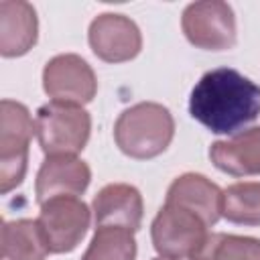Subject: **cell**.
Returning a JSON list of instances; mask_svg holds the SVG:
<instances>
[{
  "instance_id": "19",
  "label": "cell",
  "mask_w": 260,
  "mask_h": 260,
  "mask_svg": "<svg viewBox=\"0 0 260 260\" xmlns=\"http://www.w3.org/2000/svg\"><path fill=\"white\" fill-rule=\"evenodd\" d=\"M152 260H171V258H162V256H158V258H152Z\"/></svg>"
},
{
  "instance_id": "4",
  "label": "cell",
  "mask_w": 260,
  "mask_h": 260,
  "mask_svg": "<svg viewBox=\"0 0 260 260\" xmlns=\"http://www.w3.org/2000/svg\"><path fill=\"white\" fill-rule=\"evenodd\" d=\"M37 134L30 112L24 104L2 100L0 104V193L6 195L16 189L28 162V144Z\"/></svg>"
},
{
  "instance_id": "14",
  "label": "cell",
  "mask_w": 260,
  "mask_h": 260,
  "mask_svg": "<svg viewBox=\"0 0 260 260\" xmlns=\"http://www.w3.org/2000/svg\"><path fill=\"white\" fill-rule=\"evenodd\" d=\"M37 12L28 2H0V53L2 57H20L37 43Z\"/></svg>"
},
{
  "instance_id": "9",
  "label": "cell",
  "mask_w": 260,
  "mask_h": 260,
  "mask_svg": "<svg viewBox=\"0 0 260 260\" xmlns=\"http://www.w3.org/2000/svg\"><path fill=\"white\" fill-rule=\"evenodd\" d=\"M89 47L106 63H124L134 59L142 49V35L136 22L124 14L104 12L89 24Z\"/></svg>"
},
{
  "instance_id": "18",
  "label": "cell",
  "mask_w": 260,
  "mask_h": 260,
  "mask_svg": "<svg viewBox=\"0 0 260 260\" xmlns=\"http://www.w3.org/2000/svg\"><path fill=\"white\" fill-rule=\"evenodd\" d=\"M191 260H260V240L236 234H209Z\"/></svg>"
},
{
  "instance_id": "3",
  "label": "cell",
  "mask_w": 260,
  "mask_h": 260,
  "mask_svg": "<svg viewBox=\"0 0 260 260\" xmlns=\"http://www.w3.org/2000/svg\"><path fill=\"white\" fill-rule=\"evenodd\" d=\"M35 128L47 156H75L89 140L91 116L81 106L49 102L37 110Z\"/></svg>"
},
{
  "instance_id": "12",
  "label": "cell",
  "mask_w": 260,
  "mask_h": 260,
  "mask_svg": "<svg viewBox=\"0 0 260 260\" xmlns=\"http://www.w3.org/2000/svg\"><path fill=\"white\" fill-rule=\"evenodd\" d=\"M221 195L223 191L205 175L185 173L171 183L165 203H173L197 213L211 228L221 217Z\"/></svg>"
},
{
  "instance_id": "13",
  "label": "cell",
  "mask_w": 260,
  "mask_h": 260,
  "mask_svg": "<svg viewBox=\"0 0 260 260\" xmlns=\"http://www.w3.org/2000/svg\"><path fill=\"white\" fill-rule=\"evenodd\" d=\"M209 158L215 169L232 177L260 175V126L213 142L209 146Z\"/></svg>"
},
{
  "instance_id": "15",
  "label": "cell",
  "mask_w": 260,
  "mask_h": 260,
  "mask_svg": "<svg viewBox=\"0 0 260 260\" xmlns=\"http://www.w3.org/2000/svg\"><path fill=\"white\" fill-rule=\"evenodd\" d=\"M2 254L6 260H45L51 250L39 219H14L2 228Z\"/></svg>"
},
{
  "instance_id": "1",
  "label": "cell",
  "mask_w": 260,
  "mask_h": 260,
  "mask_svg": "<svg viewBox=\"0 0 260 260\" xmlns=\"http://www.w3.org/2000/svg\"><path fill=\"white\" fill-rule=\"evenodd\" d=\"M189 114L213 134H236L258 118L260 85L234 67H215L191 89Z\"/></svg>"
},
{
  "instance_id": "16",
  "label": "cell",
  "mask_w": 260,
  "mask_h": 260,
  "mask_svg": "<svg viewBox=\"0 0 260 260\" xmlns=\"http://www.w3.org/2000/svg\"><path fill=\"white\" fill-rule=\"evenodd\" d=\"M221 215L240 225H260V183L244 181L223 189Z\"/></svg>"
},
{
  "instance_id": "5",
  "label": "cell",
  "mask_w": 260,
  "mask_h": 260,
  "mask_svg": "<svg viewBox=\"0 0 260 260\" xmlns=\"http://www.w3.org/2000/svg\"><path fill=\"white\" fill-rule=\"evenodd\" d=\"M207 228L209 225L197 213L173 203H165L150 223L152 246L162 258H193L209 236Z\"/></svg>"
},
{
  "instance_id": "8",
  "label": "cell",
  "mask_w": 260,
  "mask_h": 260,
  "mask_svg": "<svg viewBox=\"0 0 260 260\" xmlns=\"http://www.w3.org/2000/svg\"><path fill=\"white\" fill-rule=\"evenodd\" d=\"M43 89L51 102L83 106L95 98L98 79L85 59L75 53L55 55L43 69Z\"/></svg>"
},
{
  "instance_id": "6",
  "label": "cell",
  "mask_w": 260,
  "mask_h": 260,
  "mask_svg": "<svg viewBox=\"0 0 260 260\" xmlns=\"http://www.w3.org/2000/svg\"><path fill=\"white\" fill-rule=\"evenodd\" d=\"M181 26L187 41L203 51H228L236 45V16L228 2L203 0L183 10Z\"/></svg>"
},
{
  "instance_id": "17",
  "label": "cell",
  "mask_w": 260,
  "mask_h": 260,
  "mask_svg": "<svg viewBox=\"0 0 260 260\" xmlns=\"http://www.w3.org/2000/svg\"><path fill=\"white\" fill-rule=\"evenodd\" d=\"M136 240L134 232L118 225H100L83 252L81 260H134Z\"/></svg>"
},
{
  "instance_id": "11",
  "label": "cell",
  "mask_w": 260,
  "mask_h": 260,
  "mask_svg": "<svg viewBox=\"0 0 260 260\" xmlns=\"http://www.w3.org/2000/svg\"><path fill=\"white\" fill-rule=\"evenodd\" d=\"M95 228L100 225H118L132 232H138L142 225L144 203L142 195L134 185L128 183H110L98 191L91 203Z\"/></svg>"
},
{
  "instance_id": "10",
  "label": "cell",
  "mask_w": 260,
  "mask_h": 260,
  "mask_svg": "<svg viewBox=\"0 0 260 260\" xmlns=\"http://www.w3.org/2000/svg\"><path fill=\"white\" fill-rule=\"evenodd\" d=\"M91 181L87 162L77 156H47L37 173V203H45L59 195H81Z\"/></svg>"
},
{
  "instance_id": "7",
  "label": "cell",
  "mask_w": 260,
  "mask_h": 260,
  "mask_svg": "<svg viewBox=\"0 0 260 260\" xmlns=\"http://www.w3.org/2000/svg\"><path fill=\"white\" fill-rule=\"evenodd\" d=\"M39 223L51 254H67L79 246L89 228V207L71 195H59L41 203Z\"/></svg>"
},
{
  "instance_id": "2",
  "label": "cell",
  "mask_w": 260,
  "mask_h": 260,
  "mask_svg": "<svg viewBox=\"0 0 260 260\" xmlns=\"http://www.w3.org/2000/svg\"><path fill=\"white\" fill-rule=\"evenodd\" d=\"M175 136V120L169 108L156 102H138L126 108L114 124L118 148L138 160L162 154Z\"/></svg>"
}]
</instances>
